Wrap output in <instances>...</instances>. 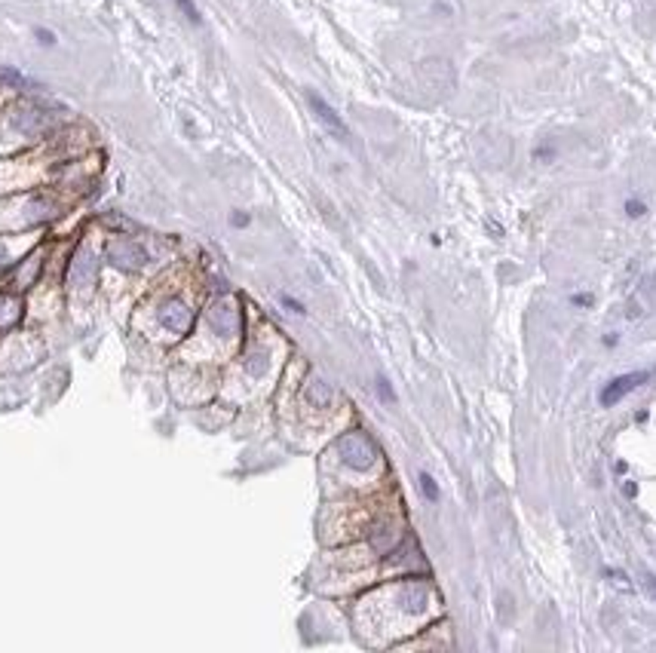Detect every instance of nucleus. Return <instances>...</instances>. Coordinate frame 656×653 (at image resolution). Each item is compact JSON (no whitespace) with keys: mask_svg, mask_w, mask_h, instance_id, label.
Returning a JSON list of instances; mask_svg holds the SVG:
<instances>
[{"mask_svg":"<svg viewBox=\"0 0 656 653\" xmlns=\"http://www.w3.org/2000/svg\"><path fill=\"white\" fill-rule=\"evenodd\" d=\"M337 451H341V461L347 466H353V469H368V466L377 461V448H374V442L365 433H347V436H341Z\"/></svg>","mask_w":656,"mask_h":653,"instance_id":"obj_1","label":"nucleus"},{"mask_svg":"<svg viewBox=\"0 0 656 653\" xmlns=\"http://www.w3.org/2000/svg\"><path fill=\"white\" fill-rule=\"evenodd\" d=\"M647 377H650L647 371H632V374L613 377L610 384H604V390H601V396H598V399H601V405H604V408L617 405V402L622 399V396H626V393H632L635 386H641L644 381H647Z\"/></svg>","mask_w":656,"mask_h":653,"instance_id":"obj_2","label":"nucleus"},{"mask_svg":"<svg viewBox=\"0 0 656 653\" xmlns=\"http://www.w3.org/2000/svg\"><path fill=\"white\" fill-rule=\"evenodd\" d=\"M307 101H310V108H313V114L322 120V126L325 129H332L337 138H350V129H347V123L341 117H337V110L328 105V101L322 96H316V93H307Z\"/></svg>","mask_w":656,"mask_h":653,"instance_id":"obj_3","label":"nucleus"},{"mask_svg":"<svg viewBox=\"0 0 656 653\" xmlns=\"http://www.w3.org/2000/svg\"><path fill=\"white\" fill-rule=\"evenodd\" d=\"M212 322H215V329H221V334H233L240 325V310L230 301H218L212 307Z\"/></svg>","mask_w":656,"mask_h":653,"instance_id":"obj_4","label":"nucleus"},{"mask_svg":"<svg viewBox=\"0 0 656 653\" xmlns=\"http://www.w3.org/2000/svg\"><path fill=\"white\" fill-rule=\"evenodd\" d=\"M190 322H193V313L184 307L181 301H172L169 307L163 310V325H166V329H172V331H178V334L188 331Z\"/></svg>","mask_w":656,"mask_h":653,"instance_id":"obj_5","label":"nucleus"},{"mask_svg":"<svg viewBox=\"0 0 656 653\" xmlns=\"http://www.w3.org/2000/svg\"><path fill=\"white\" fill-rule=\"evenodd\" d=\"M111 258H114L117 267L138 270L141 264H145V252H141V246H135V242H123V246H117L114 252H111Z\"/></svg>","mask_w":656,"mask_h":653,"instance_id":"obj_6","label":"nucleus"},{"mask_svg":"<svg viewBox=\"0 0 656 653\" xmlns=\"http://www.w3.org/2000/svg\"><path fill=\"white\" fill-rule=\"evenodd\" d=\"M92 277H96V264H92L86 254H80V258L74 261V267H71V282L80 285V282H89Z\"/></svg>","mask_w":656,"mask_h":653,"instance_id":"obj_7","label":"nucleus"},{"mask_svg":"<svg viewBox=\"0 0 656 653\" xmlns=\"http://www.w3.org/2000/svg\"><path fill=\"white\" fill-rule=\"evenodd\" d=\"M307 399L325 408L328 402H332V390H328L322 381H310V384H307Z\"/></svg>","mask_w":656,"mask_h":653,"instance_id":"obj_8","label":"nucleus"},{"mask_svg":"<svg viewBox=\"0 0 656 653\" xmlns=\"http://www.w3.org/2000/svg\"><path fill=\"white\" fill-rule=\"evenodd\" d=\"M420 488H424V494H426L429 500L439 497V485L433 482V475H429V473H420Z\"/></svg>","mask_w":656,"mask_h":653,"instance_id":"obj_9","label":"nucleus"},{"mask_svg":"<svg viewBox=\"0 0 656 653\" xmlns=\"http://www.w3.org/2000/svg\"><path fill=\"white\" fill-rule=\"evenodd\" d=\"M377 393H381V399L396 402V393H393V386H389L386 377H377Z\"/></svg>","mask_w":656,"mask_h":653,"instance_id":"obj_10","label":"nucleus"},{"mask_svg":"<svg viewBox=\"0 0 656 653\" xmlns=\"http://www.w3.org/2000/svg\"><path fill=\"white\" fill-rule=\"evenodd\" d=\"M178 6L184 9V16H188V19H190V22H193V25H197V22H200V13H197V6H193V4H190V0H178Z\"/></svg>","mask_w":656,"mask_h":653,"instance_id":"obj_11","label":"nucleus"},{"mask_svg":"<svg viewBox=\"0 0 656 653\" xmlns=\"http://www.w3.org/2000/svg\"><path fill=\"white\" fill-rule=\"evenodd\" d=\"M282 304H285V307H292L294 313H304V304L294 301V298H289V294H282Z\"/></svg>","mask_w":656,"mask_h":653,"instance_id":"obj_12","label":"nucleus"},{"mask_svg":"<svg viewBox=\"0 0 656 653\" xmlns=\"http://www.w3.org/2000/svg\"><path fill=\"white\" fill-rule=\"evenodd\" d=\"M37 37H40V40H43V43H56V37H53V34H49V31H43V28H40V31H37Z\"/></svg>","mask_w":656,"mask_h":653,"instance_id":"obj_13","label":"nucleus"}]
</instances>
